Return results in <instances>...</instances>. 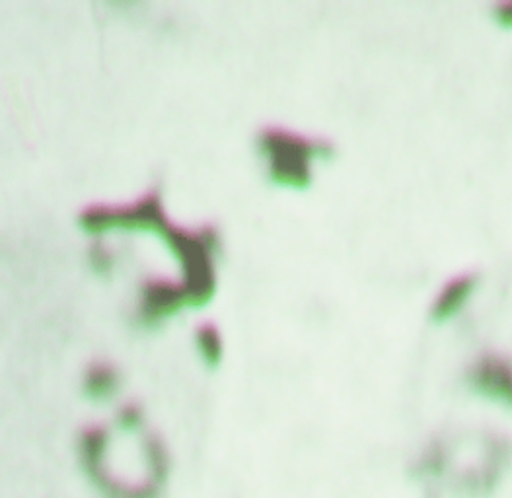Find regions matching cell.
<instances>
[{
	"instance_id": "8992f818",
	"label": "cell",
	"mask_w": 512,
	"mask_h": 498,
	"mask_svg": "<svg viewBox=\"0 0 512 498\" xmlns=\"http://www.w3.org/2000/svg\"><path fill=\"white\" fill-rule=\"evenodd\" d=\"M90 263L100 275H106V273H110L111 267H113V253L106 246L96 244L90 251Z\"/></svg>"
},
{
	"instance_id": "5b68a950",
	"label": "cell",
	"mask_w": 512,
	"mask_h": 498,
	"mask_svg": "<svg viewBox=\"0 0 512 498\" xmlns=\"http://www.w3.org/2000/svg\"><path fill=\"white\" fill-rule=\"evenodd\" d=\"M195 341H197V349L203 356V360L209 366H217L222 358V351H224L219 327L213 321L199 323L195 329Z\"/></svg>"
},
{
	"instance_id": "6da1fadb",
	"label": "cell",
	"mask_w": 512,
	"mask_h": 498,
	"mask_svg": "<svg viewBox=\"0 0 512 498\" xmlns=\"http://www.w3.org/2000/svg\"><path fill=\"white\" fill-rule=\"evenodd\" d=\"M80 224L88 232H106L110 228L152 230L162 236L182 267L183 285L187 286L191 306L207 304L217 288L213 253L219 234L211 224L201 228H183L172 224L156 189H150L127 205H90L80 213Z\"/></svg>"
},
{
	"instance_id": "3957f363",
	"label": "cell",
	"mask_w": 512,
	"mask_h": 498,
	"mask_svg": "<svg viewBox=\"0 0 512 498\" xmlns=\"http://www.w3.org/2000/svg\"><path fill=\"white\" fill-rule=\"evenodd\" d=\"M185 304H191L187 286L182 281L170 279H147L141 285V302H139V320L145 325H154L156 321L172 316Z\"/></svg>"
},
{
	"instance_id": "7a4b0ae2",
	"label": "cell",
	"mask_w": 512,
	"mask_h": 498,
	"mask_svg": "<svg viewBox=\"0 0 512 498\" xmlns=\"http://www.w3.org/2000/svg\"><path fill=\"white\" fill-rule=\"evenodd\" d=\"M259 150L269 162V176L287 187L304 189L312 181L310 162L314 158H328L333 154V144L326 139H310L291 129L267 125L257 137Z\"/></svg>"
},
{
	"instance_id": "277c9868",
	"label": "cell",
	"mask_w": 512,
	"mask_h": 498,
	"mask_svg": "<svg viewBox=\"0 0 512 498\" xmlns=\"http://www.w3.org/2000/svg\"><path fill=\"white\" fill-rule=\"evenodd\" d=\"M117 388V370L113 364L100 360L90 364L84 380V392L92 399H106Z\"/></svg>"
}]
</instances>
